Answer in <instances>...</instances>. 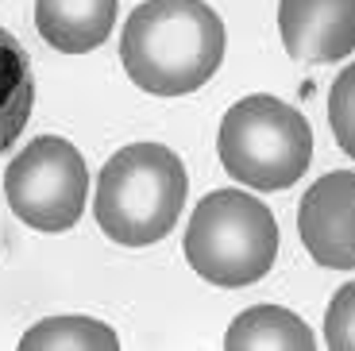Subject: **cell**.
<instances>
[{
    "instance_id": "cell-10",
    "label": "cell",
    "mask_w": 355,
    "mask_h": 351,
    "mask_svg": "<svg viewBox=\"0 0 355 351\" xmlns=\"http://www.w3.org/2000/svg\"><path fill=\"white\" fill-rule=\"evenodd\" d=\"M35 105V74L27 51L12 31L0 27V155L12 151V143L24 135Z\"/></svg>"
},
{
    "instance_id": "cell-8",
    "label": "cell",
    "mask_w": 355,
    "mask_h": 351,
    "mask_svg": "<svg viewBox=\"0 0 355 351\" xmlns=\"http://www.w3.org/2000/svg\"><path fill=\"white\" fill-rule=\"evenodd\" d=\"M116 8V0H35V27L54 51L85 54L112 35Z\"/></svg>"
},
{
    "instance_id": "cell-7",
    "label": "cell",
    "mask_w": 355,
    "mask_h": 351,
    "mask_svg": "<svg viewBox=\"0 0 355 351\" xmlns=\"http://www.w3.org/2000/svg\"><path fill=\"white\" fill-rule=\"evenodd\" d=\"M278 31L297 62H336L355 51V0H278Z\"/></svg>"
},
{
    "instance_id": "cell-1",
    "label": "cell",
    "mask_w": 355,
    "mask_h": 351,
    "mask_svg": "<svg viewBox=\"0 0 355 351\" xmlns=\"http://www.w3.org/2000/svg\"><path fill=\"white\" fill-rule=\"evenodd\" d=\"M224 24L205 0H143L120 35L128 78L155 97H186L216 74Z\"/></svg>"
},
{
    "instance_id": "cell-12",
    "label": "cell",
    "mask_w": 355,
    "mask_h": 351,
    "mask_svg": "<svg viewBox=\"0 0 355 351\" xmlns=\"http://www.w3.org/2000/svg\"><path fill=\"white\" fill-rule=\"evenodd\" d=\"M329 123L340 151L347 158H355V62L344 66V74L329 89Z\"/></svg>"
},
{
    "instance_id": "cell-5",
    "label": "cell",
    "mask_w": 355,
    "mask_h": 351,
    "mask_svg": "<svg viewBox=\"0 0 355 351\" xmlns=\"http://www.w3.org/2000/svg\"><path fill=\"white\" fill-rule=\"evenodd\" d=\"M4 194L12 212L35 232H70L85 212V158L58 135H39L12 158Z\"/></svg>"
},
{
    "instance_id": "cell-2",
    "label": "cell",
    "mask_w": 355,
    "mask_h": 351,
    "mask_svg": "<svg viewBox=\"0 0 355 351\" xmlns=\"http://www.w3.org/2000/svg\"><path fill=\"white\" fill-rule=\"evenodd\" d=\"M186 189L189 178L174 151L162 143H132L101 170L93 216L112 243L147 247L174 232Z\"/></svg>"
},
{
    "instance_id": "cell-13",
    "label": "cell",
    "mask_w": 355,
    "mask_h": 351,
    "mask_svg": "<svg viewBox=\"0 0 355 351\" xmlns=\"http://www.w3.org/2000/svg\"><path fill=\"white\" fill-rule=\"evenodd\" d=\"M324 340L332 351H355V282H347L332 298L324 313Z\"/></svg>"
},
{
    "instance_id": "cell-9",
    "label": "cell",
    "mask_w": 355,
    "mask_h": 351,
    "mask_svg": "<svg viewBox=\"0 0 355 351\" xmlns=\"http://www.w3.org/2000/svg\"><path fill=\"white\" fill-rule=\"evenodd\" d=\"M224 348L228 351H313V328L305 320L290 313V309L278 305H255L248 313H240L232 320L228 336H224Z\"/></svg>"
},
{
    "instance_id": "cell-4",
    "label": "cell",
    "mask_w": 355,
    "mask_h": 351,
    "mask_svg": "<svg viewBox=\"0 0 355 351\" xmlns=\"http://www.w3.org/2000/svg\"><path fill=\"white\" fill-rule=\"evenodd\" d=\"M216 155L224 170L248 189H290L309 170L313 132L297 108L255 93L224 112Z\"/></svg>"
},
{
    "instance_id": "cell-6",
    "label": "cell",
    "mask_w": 355,
    "mask_h": 351,
    "mask_svg": "<svg viewBox=\"0 0 355 351\" xmlns=\"http://www.w3.org/2000/svg\"><path fill=\"white\" fill-rule=\"evenodd\" d=\"M297 232L320 266L355 271V170H332L305 189Z\"/></svg>"
},
{
    "instance_id": "cell-11",
    "label": "cell",
    "mask_w": 355,
    "mask_h": 351,
    "mask_svg": "<svg viewBox=\"0 0 355 351\" xmlns=\"http://www.w3.org/2000/svg\"><path fill=\"white\" fill-rule=\"evenodd\" d=\"M120 340L93 316H51L27 328L19 351H116Z\"/></svg>"
},
{
    "instance_id": "cell-3",
    "label": "cell",
    "mask_w": 355,
    "mask_h": 351,
    "mask_svg": "<svg viewBox=\"0 0 355 351\" xmlns=\"http://www.w3.org/2000/svg\"><path fill=\"white\" fill-rule=\"evenodd\" d=\"M186 259L213 286H251L278 259V224L259 197L243 189H216L189 216Z\"/></svg>"
}]
</instances>
